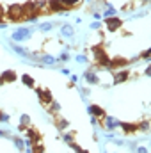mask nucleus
Wrapping results in <instances>:
<instances>
[{
	"mask_svg": "<svg viewBox=\"0 0 151 153\" xmlns=\"http://www.w3.org/2000/svg\"><path fill=\"white\" fill-rule=\"evenodd\" d=\"M150 75H151V68H150V64H148V66L144 68V76H150Z\"/></svg>",
	"mask_w": 151,
	"mask_h": 153,
	"instance_id": "obj_29",
	"label": "nucleus"
},
{
	"mask_svg": "<svg viewBox=\"0 0 151 153\" xmlns=\"http://www.w3.org/2000/svg\"><path fill=\"white\" fill-rule=\"evenodd\" d=\"M20 126H23V128L30 126V116L29 114H21L20 116Z\"/></svg>",
	"mask_w": 151,
	"mask_h": 153,
	"instance_id": "obj_19",
	"label": "nucleus"
},
{
	"mask_svg": "<svg viewBox=\"0 0 151 153\" xmlns=\"http://www.w3.org/2000/svg\"><path fill=\"white\" fill-rule=\"evenodd\" d=\"M75 61L78 64H87V62H89V57H87V55H82V53H76Z\"/></svg>",
	"mask_w": 151,
	"mask_h": 153,
	"instance_id": "obj_23",
	"label": "nucleus"
},
{
	"mask_svg": "<svg viewBox=\"0 0 151 153\" xmlns=\"http://www.w3.org/2000/svg\"><path fill=\"white\" fill-rule=\"evenodd\" d=\"M32 32H34V29H29V27H18L14 32H13V36L11 39L14 41V43H23V41H29V39L32 38Z\"/></svg>",
	"mask_w": 151,
	"mask_h": 153,
	"instance_id": "obj_2",
	"label": "nucleus"
},
{
	"mask_svg": "<svg viewBox=\"0 0 151 153\" xmlns=\"http://www.w3.org/2000/svg\"><path fill=\"white\" fill-rule=\"evenodd\" d=\"M61 73H62V75H70V70H68V68H61Z\"/></svg>",
	"mask_w": 151,
	"mask_h": 153,
	"instance_id": "obj_31",
	"label": "nucleus"
},
{
	"mask_svg": "<svg viewBox=\"0 0 151 153\" xmlns=\"http://www.w3.org/2000/svg\"><path fill=\"white\" fill-rule=\"evenodd\" d=\"M53 123H55V126H57L61 132H64V130L70 126V121H68V119H64V117H61V116H55Z\"/></svg>",
	"mask_w": 151,
	"mask_h": 153,
	"instance_id": "obj_12",
	"label": "nucleus"
},
{
	"mask_svg": "<svg viewBox=\"0 0 151 153\" xmlns=\"http://www.w3.org/2000/svg\"><path fill=\"white\" fill-rule=\"evenodd\" d=\"M87 2H93V0H87Z\"/></svg>",
	"mask_w": 151,
	"mask_h": 153,
	"instance_id": "obj_33",
	"label": "nucleus"
},
{
	"mask_svg": "<svg viewBox=\"0 0 151 153\" xmlns=\"http://www.w3.org/2000/svg\"><path fill=\"white\" fill-rule=\"evenodd\" d=\"M135 153H150V148L148 146H137L135 148Z\"/></svg>",
	"mask_w": 151,
	"mask_h": 153,
	"instance_id": "obj_26",
	"label": "nucleus"
},
{
	"mask_svg": "<svg viewBox=\"0 0 151 153\" xmlns=\"http://www.w3.org/2000/svg\"><path fill=\"white\" fill-rule=\"evenodd\" d=\"M119 128H123V132H124L126 135H133V134L139 132L135 123H124V121H121V123H119Z\"/></svg>",
	"mask_w": 151,
	"mask_h": 153,
	"instance_id": "obj_10",
	"label": "nucleus"
},
{
	"mask_svg": "<svg viewBox=\"0 0 151 153\" xmlns=\"http://www.w3.org/2000/svg\"><path fill=\"white\" fill-rule=\"evenodd\" d=\"M128 66H130V61H128L126 57L117 55V57H112V59L109 61V68H107V70L115 71V70H124V68H128Z\"/></svg>",
	"mask_w": 151,
	"mask_h": 153,
	"instance_id": "obj_3",
	"label": "nucleus"
},
{
	"mask_svg": "<svg viewBox=\"0 0 151 153\" xmlns=\"http://www.w3.org/2000/svg\"><path fill=\"white\" fill-rule=\"evenodd\" d=\"M57 61H59V62H68V61H70V52H66V50H62V52L59 53V57H57Z\"/></svg>",
	"mask_w": 151,
	"mask_h": 153,
	"instance_id": "obj_21",
	"label": "nucleus"
},
{
	"mask_svg": "<svg viewBox=\"0 0 151 153\" xmlns=\"http://www.w3.org/2000/svg\"><path fill=\"white\" fill-rule=\"evenodd\" d=\"M103 153H107V152H103Z\"/></svg>",
	"mask_w": 151,
	"mask_h": 153,
	"instance_id": "obj_34",
	"label": "nucleus"
},
{
	"mask_svg": "<svg viewBox=\"0 0 151 153\" xmlns=\"http://www.w3.org/2000/svg\"><path fill=\"white\" fill-rule=\"evenodd\" d=\"M103 22H105V27H107V30H109V32H115V30H119V29H121V25H123V20H119L117 16L103 18Z\"/></svg>",
	"mask_w": 151,
	"mask_h": 153,
	"instance_id": "obj_5",
	"label": "nucleus"
},
{
	"mask_svg": "<svg viewBox=\"0 0 151 153\" xmlns=\"http://www.w3.org/2000/svg\"><path fill=\"white\" fill-rule=\"evenodd\" d=\"M78 80H80V76L78 75H71V82H73V84H76Z\"/></svg>",
	"mask_w": 151,
	"mask_h": 153,
	"instance_id": "obj_30",
	"label": "nucleus"
},
{
	"mask_svg": "<svg viewBox=\"0 0 151 153\" xmlns=\"http://www.w3.org/2000/svg\"><path fill=\"white\" fill-rule=\"evenodd\" d=\"M20 153H23V152H20Z\"/></svg>",
	"mask_w": 151,
	"mask_h": 153,
	"instance_id": "obj_35",
	"label": "nucleus"
},
{
	"mask_svg": "<svg viewBox=\"0 0 151 153\" xmlns=\"http://www.w3.org/2000/svg\"><path fill=\"white\" fill-rule=\"evenodd\" d=\"M78 153H91V152H89V150H80Z\"/></svg>",
	"mask_w": 151,
	"mask_h": 153,
	"instance_id": "obj_32",
	"label": "nucleus"
},
{
	"mask_svg": "<svg viewBox=\"0 0 151 153\" xmlns=\"http://www.w3.org/2000/svg\"><path fill=\"white\" fill-rule=\"evenodd\" d=\"M11 48H13V52H14L16 55H20V57H23V59L29 61V57H30V50H29L27 46H21V45H18V43H11Z\"/></svg>",
	"mask_w": 151,
	"mask_h": 153,
	"instance_id": "obj_7",
	"label": "nucleus"
},
{
	"mask_svg": "<svg viewBox=\"0 0 151 153\" xmlns=\"http://www.w3.org/2000/svg\"><path fill=\"white\" fill-rule=\"evenodd\" d=\"M137 130H139L141 134H148V132H150V119H142V121L137 125Z\"/></svg>",
	"mask_w": 151,
	"mask_h": 153,
	"instance_id": "obj_17",
	"label": "nucleus"
},
{
	"mask_svg": "<svg viewBox=\"0 0 151 153\" xmlns=\"http://www.w3.org/2000/svg\"><path fill=\"white\" fill-rule=\"evenodd\" d=\"M75 135H76V132H62V135H61V139H62L64 143H68V144H71V143H75Z\"/></svg>",
	"mask_w": 151,
	"mask_h": 153,
	"instance_id": "obj_15",
	"label": "nucleus"
},
{
	"mask_svg": "<svg viewBox=\"0 0 151 153\" xmlns=\"http://www.w3.org/2000/svg\"><path fill=\"white\" fill-rule=\"evenodd\" d=\"M16 78L18 75L14 70H5L0 73V84H11V82H16Z\"/></svg>",
	"mask_w": 151,
	"mask_h": 153,
	"instance_id": "obj_8",
	"label": "nucleus"
},
{
	"mask_svg": "<svg viewBox=\"0 0 151 153\" xmlns=\"http://www.w3.org/2000/svg\"><path fill=\"white\" fill-rule=\"evenodd\" d=\"M100 27H101V22H98V20H96V22H93V23H91V29H93V30H98V29H100Z\"/></svg>",
	"mask_w": 151,
	"mask_h": 153,
	"instance_id": "obj_27",
	"label": "nucleus"
},
{
	"mask_svg": "<svg viewBox=\"0 0 151 153\" xmlns=\"http://www.w3.org/2000/svg\"><path fill=\"white\" fill-rule=\"evenodd\" d=\"M84 80H85L89 85H98V84H101V80H100V76H98V73H96L94 68L84 71Z\"/></svg>",
	"mask_w": 151,
	"mask_h": 153,
	"instance_id": "obj_6",
	"label": "nucleus"
},
{
	"mask_svg": "<svg viewBox=\"0 0 151 153\" xmlns=\"http://www.w3.org/2000/svg\"><path fill=\"white\" fill-rule=\"evenodd\" d=\"M150 55H151L150 48H144V50L141 52V55H139V59H142L144 62H150Z\"/></svg>",
	"mask_w": 151,
	"mask_h": 153,
	"instance_id": "obj_22",
	"label": "nucleus"
},
{
	"mask_svg": "<svg viewBox=\"0 0 151 153\" xmlns=\"http://www.w3.org/2000/svg\"><path fill=\"white\" fill-rule=\"evenodd\" d=\"M130 71L124 68V70H115L112 71V84L114 85H117V84H124L126 80H130Z\"/></svg>",
	"mask_w": 151,
	"mask_h": 153,
	"instance_id": "obj_4",
	"label": "nucleus"
},
{
	"mask_svg": "<svg viewBox=\"0 0 151 153\" xmlns=\"http://www.w3.org/2000/svg\"><path fill=\"white\" fill-rule=\"evenodd\" d=\"M11 141H13V144L18 148V152H23V150H25V141H23L21 137H18V135H13V137H11Z\"/></svg>",
	"mask_w": 151,
	"mask_h": 153,
	"instance_id": "obj_14",
	"label": "nucleus"
},
{
	"mask_svg": "<svg viewBox=\"0 0 151 153\" xmlns=\"http://www.w3.org/2000/svg\"><path fill=\"white\" fill-rule=\"evenodd\" d=\"M5 16H7V20L13 22V23H20V22H25V20H27L25 9H23V5H20V4L9 5L7 11H5Z\"/></svg>",
	"mask_w": 151,
	"mask_h": 153,
	"instance_id": "obj_1",
	"label": "nucleus"
},
{
	"mask_svg": "<svg viewBox=\"0 0 151 153\" xmlns=\"http://www.w3.org/2000/svg\"><path fill=\"white\" fill-rule=\"evenodd\" d=\"M87 112L94 117H103L105 116V111L100 107V105H87Z\"/></svg>",
	"mask_w": 151,
	"mask_h": 153,
	"instance_id": "obj_11",
	"label": "nucleus"
},
{
	"mask_svg": "<svg viewBox=\"0 0 151 153\" xmlns=\"http://www.w3.org/2000/svg\"><path fill=\"white\" fill-rule=\"evenodd\" d=\"M61 2H62V5H64L66 11L75 9V7H78V4H80V0H61Z\"/></svg>",
	"mask_w": 151,
	"mask_h": 153,
	"instance_id": "obj_18",
	"label": "nucleus"
},
{
	"mask_svg": "<svg viewBox=\"0 0 151 153\" xmlns=\"http://www.w3.org/2000/svg\"><path fill=\"white\" fill-rule=\"evenodd\" d=\"M13 135H11V132L9 130H2L0 128V139H11Z\"/></svg>",
	"mask_w": 151,
	"mask_h": 153,
	"instance_id": "obj_25",
	"label": "nucleus"
},
{
	"mask_svg": "<svg viewBox=\"0 0 151 153\" xmlns=\"http://www.w3.org/2000/svg\"><path fill=\"white\" fill-rule=\"evenodd\" d=\"M55 25H59V23L57 22H43V23L38 25V30H41V32H50Z\"/></svg>",
	"mask_w": 151,
	"mask_h": 153,
	"instance_id": "obj_13",
	"label": "nucleus"
},
{
	"mask_svg": "<svg viewBox=\"0 0 151 153\" xmlns=\"http://www.w3.org/2000/svg\"><path fill=\"white\" fill-rule=\"evenodd\" d=\"M59 34H61V38H64V39H73V36H75V29H73V25L64 23V25H61Z\"/></svg>",
	"mask_w": 151,
	"mask_h": 153,
	"instance_id": "obj_9",
	"label": "nucleus"
},
{
	"mask_svg": "<svg viewBox=\"0 0 151 153\" xmlns=\"http://www.w3.org/2000/svg\"><path fill=\"white\" fill-rule=\"evenodd\" d=\"M78 91H80V96H82V98H85V96L91 94V89H89V87H80Z\"/></svg>",
	"mask_w": 151,
	"mask_h": 153,
	"instance_id": "obj_24",
	"label": "nucleus"
},
{
	"mask_svg": "<svg viewBox=\"0 0 151 153\" xmlns=\"http://www.w3.org/2000/svg\"><path fill=\"white\" fill-rule=\"evenodd\" d=\"M4 18H5V9H4V7L0 5V23L4 22Z\"/></svg>",
	"mask_w": 151,
	"mask_h": 153,
	"instance_id": "obj_28",
	"label": "nucleus"
},
{
	"mask_svg": "<svg viewBox=\"0 0 151 153\" xmlns=\"http://www.w3.org/2000/svg\"><path fill=\"white\" fill-rule=\"evenodd\" d=\"M20 78H21V82H23L27 87H30V89H34V87H36V82H34V78H32L30 75H27V73H25V75H21Z\"/></svg>",
	"mask_w": 151,
	"mask_h": 153,
	"instance_id": "obj_16",
	"label": "nucleus"
},
{
	"mask_svg": "<svg viewBox=\"0 0 151 153\" xmlns=\"http://www.w3.org/2000/svg\"><path fill=\"white\" fill-rule=\"evenodd\" d=\"M59 111H61V103H59V102H52V103L48 105V112H50V114H57Z\"/></svg>",
	"mask_w": 151,
	"mask_h": 153,
	"instance_id": "obj_20",
	"label": "nucleus"
}]
</instances>
